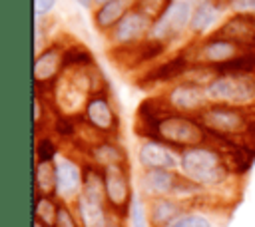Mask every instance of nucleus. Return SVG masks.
<instances>
[{"label": "nucleus", "mask_w": 255, "mask_h": 227, "mask_svg": "<svg viewBox=\"0 0 255 227\" xmlns=\"http://www.w3.org/2000/svg\"><path fill=\"white\" fill-rule=\"evenodd\" d=\"M187 185H193V183L171 169H145L141 175L143 191L153 197H167L171 193H179L187 189Z\"/></svg>", "instance_id": "12"}, {"label": "nucleus", "mask_w": 255, "mask_h": 227, "mask_svg": "<svg viewBox=\"0 0 255 227\" xmlns=\"http://www.w3.org/2000/svg\"><path fill=\"white\" fill-rule=\"evenodd\" d=\"M183 215L181 205L169 197H153L147 209V221L151 227H169Z\"/></svg>", "instance_id": "16"}, {"label": "nucleus", "mask_w": 255, "mask_h": 227, "mask_svg": "<svg viewBox=\"0 0 255 227\" xmlns=\"http://www.w3.org/2000/svg\"><path fill=\"white\" fill-rule=\"evenodd\" d=\"M34 227H44V225H42V223H38V221H36V223H34Z\"/></svg>", "instance_id": "31"}, {"label": "nucleus", "mask_w": 255, "mask_h": 227, "mask_svg": "<svg viewBox=\"0 0 255 227\" xmlns=\"http://www.w3.org/2000/svg\"><path fill=\"white\" fill-rule=\"evenodd\" d=\"M151 28H153V20L145 16L141 10H137L135 6H131V10L106 36L112 48H129L145 42L151 34Z\"/></svg>", "instance_id": "7"}, {"label": "nucleus", "mask_w": 255, "mask_h": 227, "mask_svg": "<svg viewBox=\"0 0 255 227\" xmlns=\"http://www.w3.org/2000/svg\"><path fill=\"white\" fill-rule=\"evenodd\" d=\"M36 221L42 223L44 227H56L58 223V211L60 207L52 201L50 195H40L36 199Z\"/></svg>", "instance_id": "20"}, {"label": "nucleus", "mask_w": 255, "mask_h": 227, "mask_svg": "<svg viewBox=\"0 0 255 227\" xmlns=\"http://www.w3.org/2000/svg\"><path fill=\"white\" fill-rule=\"evenodd\" d=\"M171 2L173 0H135L133 2V6L137 8V10H141L145 16H149L153 22L171 6Z\"/></svg>", "instance_id": "21"}, {"label": "nucleus", "mask_w": 255, "mask_h": 227, "mask_svg": "<svg viewBox=\"0 0 255 227\" xmlns=\"http://www.w3.org/2000/svg\"><path fill=\"white\" fill-rule=\"evenodd\" d=\"M253 24H255V16H253Z\"/></svg>", "instance_id": "32"}, {"label": "nucleus", "mask_w": 255, "mask_h": 227, "mask_svg": "<svg viewBox=\"0 0 255 227\" xmlns=\"http://www.w3.org/2000/svg\"><path fill=\"white\" fill-rule=\"evenodd\" d=\"M66 68V46L60 42H52L46 50L36 54L34 60V82L36 90L52 88L54 82L60 78V74Z\"/></svg>", "instance_id": "8"}, {"label": "nucleus", "mask_w": 255, "mask_h": 227, "mask_svg": "<svg viewBox=\"0 0 255 227\" xmlns=\"http://www.w3.org/2000/svg\"><path fill=\"white\" fill-rule=\"evenodd\" d=\"M84 117L94 131H100L104 135L118 133L120 117H118L114 104L108 98V92H102V94H96L90 98V102L84 110Z\"/></svg>", "instance_id": "9"}, {"label": "nucleus", "mask_w": 255, "mask_h": 227, "mask_svg": "<svg viewBox=\"0 0 255 227\" xmlns=\"http://www.w3.org/2000/svg\"><path fill=\"white\" fill-rule=\"evenodd\" d=\"M74 2H78V4L84 6V8H92V6H94V0H74Z\"/></svg>", "instance_id": "29"}, {"label": "nucleus", "mask_w": 255, "mask_h": 227, "mask_svg": "<svg viewBox=\"0 0 255 227\" xmlns=\"http://www.w3.org/2000/svg\"><path fill=\"white\" fill-rule=\"evenodd\" d=\"M104 227H122L120 215H116V213H110V215H108V221H106V225H104Z\"/></svg>", "instance_id": "28"}, {"label": "nucleus", "mask_w": 255, "mask_h": 227, "mask_svg": "<svg viewBox=\"0 0 255 227\" xmlns=\"http://www.w3.org/2000/svg\"><path fill=\"white\" fill-rule=\"evenodd\" d=\"M36 157L38 161H48V159H56V145L50 137H42L38 141V147H36Z\"/></svg>", "instance_id": "23"}, {"label": "nucleus", "mask_w": 255, "mask_h": 227, "mask_svg": "<svg viewBox=\"0 0 255 227\" xmlns=\"http://www.w3.org/2000/svg\"><path fill=\"white\" fill-rule=\"evenodd\" d=\"M169 227H211V221L199 213H183Z\"/></svg>", "instance_id": "22"}, {"label": "nucleus", "mask_w": 255, "mask_h": 227, "mask_svg": "<svg viewBox=\"0 0 255 227\" xmlns=\"http://www.w3.org/2000/svg\"><path fill=\"white\" fill-rule=\"evenodd\" d=\"M197 119L215 139L239 143V137L255 135V106L209 104Z\"/></svg>", "instance_id": "2"}, {"label": "nucleus", "mask_w": 255, "mask_h": 227, "mask_svg": "<svg viewBox=\"0 0 255 227\" xmlns=\"http://www.w3.org/2000/svg\"><path fill=\"white\" fill-rule=\"evenodd\" d=\"M92 159L102 165V167H108V165H126V153L124 149L112 141V139H106V141H100L92 147Z\"/></svg>", "instance_id": "18"}, {"label": "nucleus", "mask_w": 255, "mask_h": 227, "mask_svg": "<svg viewBox=\"0 0 255 227\" xmlns=\"http://www.w3.org/2000/svg\"><path fill=\"white\" fill-rule=\"evenodd\" d=\"M179 171L183 177H187L195 185L213 187L227 179L229 165L217 147L203 143V145L187 147L181 151Z\"/></svg>", "instance_id": "3"}, {"label": "nucleus", "mask_w": 255, "mask_h": 227, "mask_svg": "<svg viewBox=\"0 0 255 227\" xmlns=\"http://www.w3.org/2000/svg\"><path fill=\"white\" fill-rule=\"evenodd\" d=\"M56 227H82V225H80V221L70 213V209L62 205L60 211H58V223H56Z\"/></svg>", "instance_id": "27"}, {"label": "nucleus", "mask_w": 255, "mask_h": 227, "mask_svg": "<svg viewBox=\"0 0 255 227\" xmlns=\"http://www.w3.org/2000/svg\"><path fill=\"white\" fill-rule=\"evenodd\" d=\"M201 2L203 0H173L171 6L153 22L149 40L165 46V44L177 40L183 32H189L191 16Z\"/></svg>", "instance_id": "5"}, {"label": "nucleus", "mask_w": 255, "mask_h": 227, "mask_svg": "<svg viewBox=\"0 0 255 227\" xmlns=\"http://www.w3.org/2000/svg\"><path fill=\"white\" fill-rule=\"evenodd\" d=\"M137 161L143 169H177L181 161V153L175 147L159 141V139H145L137 149Z\"/></svg>", "instance_id": "11"}, {"label": "nucleus", "mask_w": 255, "mask_h": 227, "mask_svg": "<svg viewBox=\"0 0 255 227\" xmlns=\"http://www.w3.org/2000/svg\"><path fill=\"white\" fill-rule=\"evenodd\" d=\"M227 8V0H203L189 22V34L191 36H209L213 30L219 28V22L223 18Z\"/></svg>", "instance_id": "13"}, {"label": "nucleus", "mask_w": 255, "mask_h": 227, "mask_svg": "<svg viewBox=\"0 0 255 227\" xmlns=\"http://www.w3.org/2000/svg\"><path fill=\"white\" fill-rule=\"evenodd\" d=\"M84 185V173L80 165L68 155L56 157V195L62 199L78 197Z\"/></svg>", "instance_id": "14"}, {"label": "nucleus", "mask_w": 255, "mask_h": 227, "mask_svg": "<svg viewBox=\"0 0 255 227\" xmlns=\"http://www.w3.org/2000/svg\"><path fill=\"white\" fill-rule=\"evenodd\" d=\"M104 185L106 199L114 211H128L131 207V189H129V173L126 165H108L104 167Z\"/></svg>", "instance_id": "10"}, {"label": "nucleus", "mask_w": 255, "mask_h": 227, "mask_svg": "<svg viewBox=\"0 0 255 227\" xmlns=\"http://www.w3.org/2000/svg\"><path fill=\"white\" fill-rule=\"evenodd\" d=\"M129 217H131V227H147V215L143 213V207L137 201V197H133V201H131Z\"/></svg>", "instance_id": "25"}, {"label": "nucleus", "mask_w": 255, "mask_h": 227, "mask_svg": "<svg viewBox=\"0 0 255 227\" xmlns=\"http://www.w3.org/2000/svg\"><path fill=\"white\" fill-rule=\"evenodd\" d=\"M104 2H108V0H94V6H98V4H104ZM131 2H135V0H131Z\"/></svg>", "instance_id": "30"}, {"label": "nucleus", "mask_w": 255, "mask_h": 227, "mask_svg": "<svg viewBox=\"0 0 255 227\" xmlns=\"http://www.w3.org/2000/svg\"><path fill=\"white\" fill-rule=\"evenodd\" d=\"M56 2H58V0H34V14H36V20L48 18V16L54 12Z\"/></svg>", "instance_id": "26"}, {"label": "nucleus", "mask_w": 255, "mask_h": 227, "mask_svg": "<svg viewBox=\"0 0 255 227\" xmlns=\"http://www.w3.org/2000/svg\"><path fill=\"white\" fill-rule=\"evenodd\" d=\"M131 6H133L131 0H108L104 4H98L92 14L96 30L102 34H110L116 28V24L131 10Z\"/></svg>", "instance_id": "15"}, {"label": "nucleus", "mask_w": 255, "mask_h": 227, "mask_svg": "<svg viewBox=\"0 0 255 227\" xmlns=\"http://www.w3.org/2000/svg\"><path fill=\"white\" fill-rule=\"evenodd\" d=\"M76 211L82 227H104L110 215L106 211V201L90 199L82 193L76 197Z\"/></svg>", "instance_id": "17"}, {"label": "nucleus", "mask_w": 255, "mask_h": 227, "mask_svg": "<svg viewBox=\"0 0 255 227\" xmlns=\"http://www.w3.org/2000/svg\"><path fill=\"white\" fill-rule=\"evenodd\" d=\"M163 102L169 110L193 115L197 117L211 102L205 94V86L193 80H179L169 86V90L163 94Z\"/></svg>", "instance_id": "6"}, {"label": "nucleus", "mask_w": 255, "mask_h": 227, "mask_svg": "<svg viewBox=\"0 0 255 227\" xmlns=\"http://www.w3.org/2000/svg\"><path fill=\"white\" fill-rule=\"evenodd\" d=\"M163 100V98H161ZM143 125V135L147 139H159L171 147H195L203 145L209 139V133L199 123L197 117L185 115L179 112H173L163 106H151V100H145L139 104L137 110V123L135 127Z\"/></svg>", "instance_id": "1"}, {"label": "nucleus", "mask_w": 255, "mask_h": 227, "mask_svg": "<svg viewBox=\"0 0 255 227\" xmlns=\"http://www.w3.org/2000/svg\"><path fill=\"white\" fill-rule=\"evenodd\" d=\"M211 104L255 106V74L247 72H215L205 84Z\"/></svg>", "instance_id": "4"}, {"label": "nucleus", "mask_w": 255, "mask_h": 227, "mask_svg": "<svg viewBox=\"0 0 255 227\" xmlns=\"http://www.w3.org/2000/svg\"><path fill=\"white\" fill-rule=\"evenodd\" d=\"M227 8L231 14L255 16V0H227Z\"/></svg>", "instance_id": "24"}, {"label": "nucleus", "mask_w": 255, "mask_h": 227, "mask_svg": "<svg viewBox=\"0 0 255 227\" xmlns=\"http://www.w3.org/2000/svg\"><path fill=\"white\" fill-rule=\"evenodd\" d=\"M36 189L40 195H52L56 193V161H36Z\"/></svg>", "instance_id": "19"}]
</instances>
